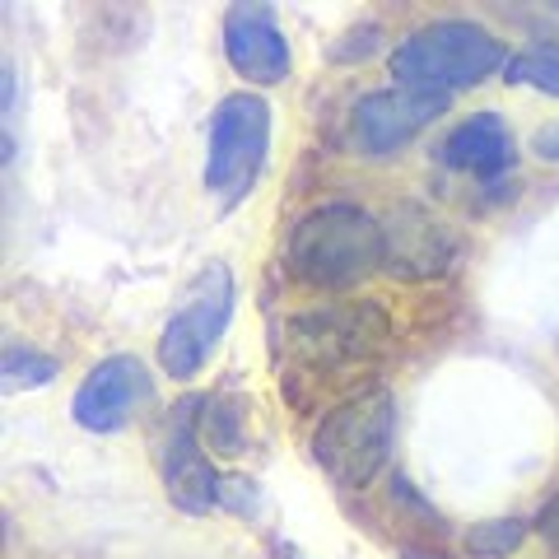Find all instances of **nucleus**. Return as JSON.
I'll list each match as a JSON object with an SVG mask.
<instances>
[{
  "mask_svg": "<svg viewBox=\"0 0 559 559\" xmlns=\"http://www.w3.org/2000/svg\"><path fill=\"white\" fill-rule=\"evenodd\" d=\"M285 266L308 289L341 294L382 271V219L355 201H322L289 229Z\"/></svg>",
  "mask_w": 559,
  "mask_h": 559,
  "instance_id": "nucleus-1",
  "label": "nucleus"
},
{
  "mask_svg": "<svg viewBox=\"0 0 559 559\" xmlns=\"http://www.w3.org/2000/svg\"><path fill=\"white\" fill-rule=\"evenodd\" d=\"M509 47L499 33H489L476 20H433L425 28L406 33L392 57L388 70L396 84L406 90H429V94H462L476 84L495 80L499 70H509Z\"/></svg>",
  "mask_w": 559,
  "mask_h": 559,
  "instance_id": "nucleus-2",
  "label": "nucleus"
},
{
  "mask_svg": "<svg viewBox=\"0 0 559 559\" xmlns=\"http://www.w3.org/2000/svg\"><path fill=\"white\" fill-rule=\"evenodd\" d=\"M396 448V396L388 388H364L336 401L312 429V462L341 489H369Z\"/></svg>",
  "mask_w": 559,
  "mask_h": 559,
  "instance_id": "nucleus-3",
  "label": "nucleus"
},
{
  "mask_svg": "<svg viewBox=\"0 0 559 559\" xmlns=\"http://www.w3.org/2000/svg\"><path fill=\"white\" fill-rule=\"evenodd\" d=\"M271 131L275 112L261 94L238 90L215 103L205 140V191L219 215L238 210L257 191L261 173L271 164Z\"/></svg>",
  "mask_w": 559,
  "mask_h": 559,
  "instance_id": "nucleus-4",
  "label": "nucleus"
},
{
  "mask_svg": "<svg viewBox=\"0 0 559 559\" xmlns=\"http://www.w3.org/2000/svg\"><path fill=\"white\" fill-rule=\"evenodd\" d=\"M234 308H238V280L229 261H205V266L187 280L178 308L168 312V322L154 345L159 373L173 382H191L205 373V364L215 359V349L224 345L234 326Z\"/></svg>",
  "mask_w": 559,
  "mask_h": 559,
  "instance_id": "nucleus-5",
  "label": "nucleus"
},
{
  "mask_svg": "<svg viewBox=\"0 0 559 559\" xmlns=\"http://www.w3.org/2000/svg\"><path fill=\"white\" fill-rule=\"evenodd\" d=\"M392 345V322L378 304L336 299L322 308H308L289 322V349L294 359L318 373H349L373 364Z\"/></svg>",
  "mask_w": 559,
  "mask_h": 559,
  "instance_id": "nucleus-6",
  "label": "nucleus"
},
{
  "mask_svg": "<svg viewBox=\"0 0 559 559\" xmlns=\"http://www.w3.org/2000/svg\"><path fill=\"white\" fill-rule=\"evenodd\" d=\"M452 94H429V90H406V84H392V90H373L355 98V108L345 117V145L359 154V159H388V154L406 150L411 140L425 135L433 121L448 112Z\"/></svg>",
  "mask_w": 559,
  "mask_h": 559,
  "instance_id": "nucleus-7",
  "label": "nucleus"
},
{
  "mask_svg": "<svg viewBox=\"0 0 559 559\" xmlns=\"http://www.w3.org/2000/svg\"><path fill=\"white\" fill-rule=\"evenodd\" d=\"M154 406V373L135 355H108L84 373L70 415L90 433H121Z\"/></svg>",
  "mask_w": 559,
  "mask_h": 559,
  "instance_id": "nucleus-8",
  "label": "nucleus"
},
{
  "mask_svg": "<svg viewBox=\"0 0 559 559\" xmlns=\"http://www.w3.org/2000/svg\"><path fill=\"white\" fill-rule=\"evenodd\" d=\"M201 406L205 401H182V406H173L164 452H159L164 489H168L173 509L187 513V518L215 513L219 509V480H224L215 471V462H210L205 439H201Z\"/></svg>",
  "mask_w": 559,
  "mask_h": 559,
  "instance_id": "nucleus-9",
  "label": "nucleus"
},
{
  "mask_svg": "<svg viewBox=\"0 0 559 559\" xmlns=\"http://www.w3.org/2000/svg\"><path fill=\"white\" fill-rule=\"evenodd\" d=\"M457 261V234L419 201H396L382 215V271L396 280H439Z\"/></svg>",
  "mask_w": 559,
  "mask_h": 559,
  "instance_id": "nucleus-10",
  "label": "nucleus"
},
{
  "mask_svg": "<svg viewBox=\"0 0 559 559\" xmlns=\"http://www.w3.org/2000/svg\"><path fill=\"white\" fill-rule=\"evenodd\" d=\"M224 57H229L234 75L257 84V90L285 84L294 66L280 14L261 0H238V5L224 10Z\"/></svg>",
  "mask_w": 559,
  "mask_h": 559,
  "instance_id": "nucleus-11",
  "label": "nucleus"
},
{
  "mask_svg": "<svg viewBox=\"0 0 559 559\" xmlns=\"http://www.w3.org/2000/svg\"><path fill=\"white\" fill-rule=\"evenodd\" d=\"M433 159H439L448 173H462V178L480 182V187H495L518 168L522 145H518L513 127L503 121V112L480 108V112L462 117L457 127L439 140Z\"/></svg>",
  "mask_w": 559,
  "mask_h": 559,
  "instance_id": "nucleus-12",
  "label": "nucleus"
},
{
  "mask_svg": "<svg viewBox=\"0 0 559 559\" xmlns=\"http://www.w3.org/2000/svg\"><path fill=\"white\" fill-rule=\"evenodd\" d=\"M61 373V359L47 355L38 345L24 341H5V355H0V388L5 392H28V388H51Z\"/></svg>",
  "mask_w": 559,
  "mask_h": 559,
  "instance_id": "nucleus-13",
  "label": "nucleus"
},
{
  "mask_svg": "<svg viewBox=\"0 0 559 559\" xmlns=\"http://www.w3.org/2000/svg\"><path fill=\"white\" fill-rule=\"evenodd\" d=\"M503 80L522 84V90H536L546 98H559V43H532V47L513 51Z\"/></svg>",
  "mask_w": 559,
  "mask_h": 559,
  "instance_id": "nucleus-14",
  "label": "nucleus"
},
{
  "mask_svg": "<svg viewBox=\"0 0 559 559\" xmlns=\"http://www.w3.org/2000/svg\"><path fill=\"white\" fill-rule=\"evenodd\" d=\"M527 532H532L527 518H485L462 536V546L476 559H509L513 550H522Z\"/></svg>",
  "mask_w": 559,
  "mask_h": 559,
  "instance_id": "nucleus-15",
  "label": "nucleus"
},
{
  "mask_svg": "<svg viewBox=\"0 0 559 559\" xmlns=\"http://www.w3.org/2000/svg\"><path fill=\"white\" fill-rule=\"evenodd\" d=\"M219 509L238 513V518H252L261 509V485L248 480V476H224L219 480Z\"/></svg>",
  "mask_w": 559,
  "mask_h": 559,
  "instance_id": "nucleus-16",
  "label": "nucleus"
},
{
  "mask_svg": "<svg viewBox=\"0 0 559 559\" xmlns=\"http://www.w3.org/2000/svg\"><path fill=\"white\" fill-rule=\"evenodd\" d=\"M527 150L540 164H559V121H540V127L527 135Z\"/></svg>",
  "mask_w": 559,
  "mask_h": 559,
  "instance_id": "nucleus-17",
  "label": "nucleus"
},
{
  "mask_svg": "<svg viewBox=\"0 0 559 559\" xmlns=\"http://www.w3.org/2000/svg\"><path fill=\"white\" fill-rule=\"evenodd\" d=\"M536 532L546 536V546L559 555V495L546 503V509H540V518H536Z\"/></svg>",
  "mask_w": 559,
  "mask_h": 559,
  "instance_id": "nucleus-18",
  "label": "nucleus"
},
{
  "mask_svg": "<svg viewBox=\"0 0 559 559\" xmlns=\"http://www.w3.org/2000/svg\"><path fill=\"white\" fill-rule=\"evenodd\" d=\"M280 559H308V555H299V550H280Z\"/></svg>",
  "mask_w": 559,
  "mask_h": 559,
  "instance_id": "nucleus-19",
  "label": "nucleus"
},
{
  "mask_svg": "<svg viewBox=\"0 0 559 559\" xmlns=\"http://www.w3.org/2000/svg\"><path fill=\"white\" fill-rule=\"evenodd\" d=\"M401 559H425V555H401Z\"/></svg>",
  "mask_w": 559,
  "mask_h": 559,
  "instance_id": "nucleus-20",
  "label": "nucleus"
}]
</instances>
